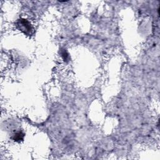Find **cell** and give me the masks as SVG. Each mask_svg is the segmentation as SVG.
I'll return each mask as SVG.
<instances>
[{"label":"cell","instance_id":"1","mask_svg":"<svg viewBox=\"0 0 160 160\" xmlns=\"http://www.w3.org/2000/svg\"><path fill=\"white\" fill-rule=\"evenodd\" d=\"M20 25H21V26L23 28V30H24L26 31V33H27L28 31H31V27L30 24L29 23L28 21H27L26 20H22L20 21Z\"/></svg>","mask_w":160,"mask_h":160},{"label":"cell","instance_id":"2","mask_svg":"<svg viewBox=\"0 0 160 160\" xmlns=\"http://www.w3.org/2000/svg\"><path fill=\"white\" fill-rule=\"evenodd\" d=\"M23 135L20 132L17 133L16 135H15V138H14V140L15 141H20L23 140Z\"/></svg>","mask_w":160,"mask_h":160}]
</instances>
